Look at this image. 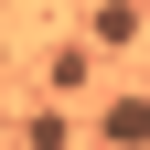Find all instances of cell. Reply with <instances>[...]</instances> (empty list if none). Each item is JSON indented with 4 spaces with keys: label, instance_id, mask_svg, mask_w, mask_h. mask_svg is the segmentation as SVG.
Returning a JSON list of instances; mask_svg holds the SVG:
<instances>
[{
    "label": "cell",
    "instance_id": "obj_1",
    "mask_svg": "<svg viewBox=\"0 0 150 150\" xmlns=\"http://www.w3.org/2000/svg\"><path fill=\"white\" fill-rule=\"evenodd\" d=\"M107 139H118V150H139V139H150V107H139V97H118V107H107Z\"/></svg>",
    "mask_w": 150,
    "mask_h": 150
}]
</instances>
